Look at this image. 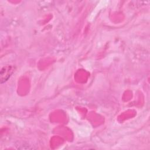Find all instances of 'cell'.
Wrapping results in <instances>:
<instances>
[{
  "label": "cell",
  "mask_w": 150,
  "mask_h": 150,
  "mask_svg": "<svg viewBox=\"0 0 150 150\" xmlns=\"http://www.w3.org/2000/svg\"><path fill=\"white\" fill-rule=\"evenodd\" d=\"M13 67L11 66H5L1 69L0 73V79L1 84L5 82L9 79V77L13 73Z\"/></svg>",
  "instance_id": "1"
}]
</instances>
